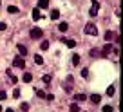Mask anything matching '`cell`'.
Instances as JSON below:
<instances>
[{
    "label": "cell",
    "mask_w": 123,
    "mask_h": 112,
    "mask_svg": "<svg viewBox=\"0 0 123 112\" xmlns=\"http://www.w3.org/2000/svg\"><path fill=\"white\" fill-rule=\"evenodd\" d=\"M6 112H13V110H11V108H7V110H6Z\"/></svg>",
    "instance_id": "obj_31"
},
{
    "label": "cell",
    "mask_w": 123,
    "mask_h": 112,
    "mask_svg": "<svg viewBox=\"0 0 123 112\" xmlns=\"http://www.w3.org/2000/svg\"><path fill=\"white\" fill-rule=\"evenodd\" d=\"M22 110L27 112V110H29V105H27V103H22Z\"/></svg>",
    "instance_id": "obj_28"
},
{
    "label": "cell",
    "mask_w": 123,
    "mask_h": 112,
    "mask_svg": "<svg viewBox=\"0 0 123 112\" xmlns=\"http://www.w3.org/2000/svg\"><path fill=\"white\" fill-rule=\"evenodd\" d=\"M49 7V0H38V9H45Z\"/></svg>",
    "instance_id": "obj_5"
},
{
    "label": "cell",
    "mask_w": 123,
    "mask_h": 112,
    "mask_svg": "<svg viewBox=\"0 0 123 112\" xmlns=\"http://www.w3.org/2000/svg\"><path fill=\"white\" fill-rule=\"evenodd\" d=\"M116 36H114V33H105V40L107 42H111V40H114Z\"/></svg>",
    "instance_id": "obj_15"
},
{
    "label": "cell",
    "mask_w": 123,
    "mask_h": 112,
    "mask_svg": "<svg viewBox=\"0 0 123 112\" xmlns=\"http://www.w3.org/2000/svg\"><path fill=\"white\" fill-rule=\"evenodd\" d=\"M71 112H80V107H78V103H73V105H71Z\"/></svg>",
    "instance_id": "obj_19"
},
{
    "label": "cell",
    "mask_w": 123,
    "mask_h": 112,
    "mask_svg": "<svg viewBox=\"0 0 123 112\" xmlns=\"http://www.w3.org/2000/svg\"><path fill=\"white\" fill-rule=\"evenodd\" d=\"M51 18L58 20V18H60V11H58V9H53V11H51Z\"/></svg>",
    "instance_id": "obj_10"
},
{
    "label": "cell",
    "mask_w": 123,
    "mask_h": 112,
    "mask_svg": "<svg viewBox=\"0 0 123 112\" xmlns=\"http://www.w3.org/2000/svg\"><path fill=\"white\" fill-rule=\"evenodd\" d=\"M22 80L25 81V83H31V81H33V74H31V72H25V74L22 76Z\"/></svg>",
    "instance_id": "obj_7"
},
{
    "label": "cell",
    "mask_w": 123,
    "mask_h": 112,
    "mask_svg": "<svg viewBox=\"0 0 123 112\" xmlns=\"http://www.w3.org/2000/svg\"><path fill=\"white\" fill-rule=\"evenodd\" d=\"M36 96L38 98H45V92H43V90H36Z\"/></svg>",
    "instance_id": "obj_25"
},
{
    "label": "cell",
    "mask_w": 123,
    "mask_h": 112,
    "mask_svg": "<svg viewBox=\"0 0 123 112\" xmlns=\"http://www.w3.org/2000/svg\"><path fill=\"white\" fill-rule=\"evenodd\" d=\"M13 65L24 69V67H25V62H24V58H15V60H13Z\"/></svg>",
    "instance_id": "obj_4"
},
{
    "label": "cell",
    "mask_w": 123,
    "mask_h": 112,
    "mask_svg": "<svg viewBox=\"0 0 123 112\" xmlns=\"http://www.w3.org/2000/svg\"><path fill=\"white\" fill-rule=\"evenodd\" d=\"M98 11H100V4H98V0H92V6H91V11H89V15H91V16H96Z\"/></svg>",
    "instance_id": "obj_3"
},
{
    "label": "cell",
    "mask_w": 123,
    "mask_h": 112,
    "mask_svg": "<svg viewBox=\"0 0 123 112\" xmlns=\"http://www.w3.org/2000/svg\"><path fill=\"white\" fill-rule=\"evenodd\" d=\"M83 33H85V35H92V36H96V35H98V27L94 25V24H92V22H89L87 25H85Z\"/></svg>",
    "instance_id": "obj_1"
},
{
    "label": "cell",
    "mask_w": 123,
    "mask_h": 112,
    "mask_svg": "<svg viewBox=\"0 0 123 112\" xmlns=\"http://www.w3.org/2000/svg\"><path fill=\"white\" fill-rule=\"evenodd\" d=\"M35 63L42 65V63H43V58H42V56H38V54H35Z\"/></svg>",
    "instance_id": "obj_17"
},
{
    "label": "cell",
    "mask_w": 123,
    "mask_h": 112,
    "mask_svg": "<svg viewBox=\"0 0 123 112\" xmlns=\"http://www.w3.org/2000/svg\"><path fill=\"white\" fill-rule=\"evenodd\" d=\"M73 63H74V65L80 63V56H78V54H74V56H73Z\"/></svg>",
    "instance_id": "obj_20"
},
{
    "label": "cell",
    "mask_w": 123,
    "mask_h": 112,
    "mask_svg": "<svg viewBox=\"0 0 123 112\" xmlns=\"http://www.w3.org/2000/svg\"><path fill=\"white\" fill-rule=\"evenodd\" d=\"M7 11L11 13V15H16V13H18V7H15V6H9V7H7Z\"/></svg>",
    "instance_id": "obj_16"
},
{
    "label": "cell",
    "mask_w": 123,
    "mask_h": 112,
    "mask_svg": "<svg viewBox=\"0 0 123 112\" xmlns=\"http://www.w3.org/2000/svg\"><path fill=\"white\" fill-rule=\"evenodd\" d=\"M45 100H49V101H53V100H54V96H53V94H45Z\"/></svg>",
    "instance_id": "obj_29"
},
{
    "label": "cell",
    "mask_w": 123,
    "mask_h": 112,
    "mask_svg": "<svg viewBox=\"0 0 123 112\" xmlns=\"http://www.w3.org/2000/svg\"><path fill=\"white\" fill-rule=\"evenodd\" d=\"M31 16H33L35 22H36V20H40V16H42V15H40V9H33V15H31Z\"/></svg>",
    "instance_id": "obj_8"
},
{
    "label": "cell",
    "mask_w": 123,
    "mask_h": 112,
    "mask_svg": "<svg viewBox=\"0 0 123 112\" xmlns=\"http://www.w3.org/2000/svg\"><path fill=\"white\" fill-rule=\"evenodd\" d=\"M6 27H7V25H6L4 22H0V31H6Z\"/></svg>",
    "instance_id": "obj_30"
},
{
    "label": "cell",
    "mask_w": 123,
    "mask_h": 112,
    "mask_svg": "<svg viewBox=\"0 0 123 112\" xmlns=\"http://www.w3.org/2000/svg\"><path fill=\"white\" fill-rule=\"evenodd\" d=\"M103 112H112V107H111V105H105V107H103Z\"/></svg>",
    "instance_id": "obj_27"
},
{
    "label": "cell",
    "mask_w": 123,
    "mask_h": 112,
    "mask_svg": "<svg viewBox=\"0 0 123 112\" xmlns=\"http://www.w3.org/2000/svg\"><path fill=\"white\" fill-rule=\"evenodd\" d=\"M0 6H2V4H0Z\"/></svg>",
    "instance_id": "obj_33"
},
{
    "label": "cell",
    "mask_w": 123,
    "mask_h": 112,
    "mask_svg": "<svg viewBox=\"0 0 123 112\" xmlns=\"http://www.w3.org/2000/svg\"><path fill=\"white\" fill-rule=\"evenodd\" d=\"M65 45L69 47V49H74V47H76V42H74V40H65Z\"/></svg>",
    "instance_id": "obj_12"
},
{
    "label": "cell",
    "mask_w": 123,
    "mask_h": 112,
    "mask_svg": "<svg viewBox=\"0 0 123 112\" xmlns=\"http://www.w3.org/2000/svg\"><path fill=\"white\" fill-rule=\"evenodd\" d=\"M42 80H43V83H51V76H49V74H43Z\"/></svg>",
    "instance_id": "obj_21"
},
{
    "label": "cell",
    "mask_w": 123,
    "mask_h": 112,
    "mask_svg": "<svg viewBox=\"0 0 123 112\" xmlns=\"http://www.w3.org/2000/svg\"><path fill=\"white\" fill-rule=\"evenodd\" d=\"M74 100H76V103H81V101H85L87 98H85V94H76V96H74Z\"/></svg>",
    "instance_id": "obj_11"
},
{
    "label": "cell",
    "mask_w": 123,
    "mask_h": 112,
    "mask_svg": "<svg viewBox=\"0 0 123 112\" xmlns=\"http://www.w3.org/2000/svg\"><path fill=\"white\" fill-rule=\"evenodd\" d=\"M81 76L87 80V78H89V69H83V71H81Z\"/></svg>",
    "instance_id": "obj_24"
},
{
    "label": "cell",
    "mask_w": 123,
    "mask_h": 112,
    "mask_svg": "<svg viewBox=\"0 0 123 112\" xmlns=\"http://www.w3.org/2000/svg\"><path fill=\"white\" fill-rule=\"evenodd\" d=\"M111 51H112V45H111V43H107V45H105L103 49H101V54H103V56H107V54L111 53Z\"/></svg>",
    "instance_id": "obj_6"
},
{
    "label": "cell",
    "mask_w": 123,
    "mask_h": 112,
    "mask_svg": "<svg viewBox=\"0 0 123 112\" xmlns=\"http://www.w3.org/2000/svg\"><path fill=\"white\" fill-rule=\"evenodd\" d=\"M18 53L25 56V54H27V47H24V45H20V43H18Z\"/></svg>",
    "instance_id": "obj_13"
},
{
    "label": "cell",
    "mask_w": 123,
    "mask_h": 112,
    "mask_svg": "<svg viewBox=\"0 0 123 112\" xmlns=\"http://www.w3.org/2000/svg\"><path fill=\"white\" fill-rule=\"evenodd\" d=\"M100 100H101V98L98 96V94H92V96H91V101H92V103H100Z\"/></svg>",
    "instance_id": "obj_14"
},
{
    "label": "cell",
    "mask_w": 123,
    "mask_h": 112,
    "mask_svg": "<svg viewBox=\"0 0 123 112\" xmlns=\"http://www.w3.org/2000/svg\"><path fill=\"white\" fill-rule=\"evenodd\" d=\"M58 29H60V31H62V33H65V31H67V29H69V25H67V24H65V22H60V24H58Z\"/></svg>",
    "instance_id": "obj_9"
},
{
    "label": "cell",
    "mask_w": 123,
    "mask_h": 112,
    "mask_svg": "<svg viewBox=\"0 0 123 112\" xmlns=\"http://www.w3.org/2000/svg\"><path fill=\"white\" fill-rule=\"evenodd\" d=\"M13 96H15V98H20V89H15V90H13Z\"/></svg>",
    "instance_id": "obj_26"
},
{
    "label": "cell",
    "mask_w": 123,
    "mask_h": 112,
    "mask_svg": "<svg viewBox=\"0 0 123 112\" xmlns=\"http://www.w3.org/2000/svg\"><path fill=\"white\" fill-rule=\"evenodd\" d=\"M0 112H2V107H0Z\"/></svg>",
    "instance_id": "obj_32"
},
{
    "label": "cell",
    "mask_w": 123,
    "mask_h": 112,
    "mask_svg": "<svg viewBox=\"0 0 123 112\" xmlns=\"http://www.w3.org/2000/svg\"><path fill=\"white\" fill-rule=\"evenodd\" d=\"M40 49H42V51H47V49H49V42H42V43H40Z\"/></svg>",
    "instance_id": "obj_18"
},
{
    "label": "cell",
    "mask_w": 123,
    "mask_h": 112,
    "mask_svg": "<svg viewBox=\"0 0 123 112\" xmlns=\"http://www.w3.org/2000/svg\"><path fill=\"white\" fill-rule=\"evenodd\" d=\"M29 35H31V38H33V40H38V38H42L43 33H42V29H40V27H35V29H31Z\"/></svg>",
    "instance_id": "obj_2"
},
{
    "label": "cell",
    "mask_w": 123,
    "mask_h": 112,
    "mask_svg": "<svg viewBox=\"0 0 123 112\" xmlns=\"http://www.w3.org/2000/svg\"><path fill=\"white\" fill-rule=\"evenodd\" d=\"M6 98H7V92H6V90H0V101L6 100Z\"/></svg>",
    "instance_id": "obj_23"
},
{
    "label": "cell",
    "mask_w": 123,
    "mask_h": 112,
    "mask_svg": "<svg viewBox=\"0 0 123 112\" xmlns=\"http://www.w3.org/2000/svg\"><path fill=\"white\" fill-rule=\"evenodd\" d=\"M114 90H116V89H114V87L111 85V87L107 89V94H109V96H114Z\"/></svg>",
    "instance_id": "obj_22"
}]
</instances>
